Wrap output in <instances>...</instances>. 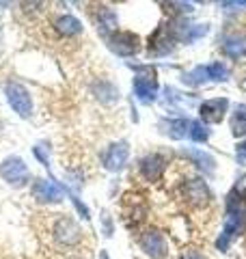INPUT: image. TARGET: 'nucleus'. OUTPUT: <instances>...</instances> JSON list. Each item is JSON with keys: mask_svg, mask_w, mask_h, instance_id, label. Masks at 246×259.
I'll list each match as a JSON object with an SVG mask.
<instances>
[{"mask_svg": "<svg viewBox=\"0 0 246 259\" xmlns=\"http://www.w3.org/2000/svg\"><path fill=\"white\" fill-rule=\"evenodd\" d=\"M145 74L136 76L134 78V91L138 95V100L145 102V104H151L155 102L158 97V80H155V71L149 67H143Z\"/></svg>", "mask_w": 246, "mask_h": 259, "instance_id": "f03ea898", "label": "nucleus"}, {"mask_svg": "<svg viewBox=\"0 0 246 259\" xmlns=\"http://www.w3.org/2000/svg\"><path fill=\"white\" fill-rule=\"evenodd\" d=\"M97 97H100L102 102H114L119 97V91L110 82H100V87H97Z\"/></svg>", "mask_w": 246, "mask_h": 259, "instance_id": "aec40b11", "label": "nucleus"}, {"mask_svg": "<svg viewBox=\"0 0 246 259\" xmlns=\"http://www.w3.org/2000/svg\"><path fill=\"white\" fill-rule=\"evenodd\" d=\"M3 175H5L7 182L20 184L24 177H26V166H24V162L20 158H9L3 164Z\"/></svg>", "mask_w": 246, "mask_h": 259, "instance_id": "f8f14e48", "label": "nucleus"}, {"mask_svg": "<svg viewBox=\"0 0 246 259\" xmlns=\"http://www.w3.org/2000/svg\"><path fill=\"white\" fill-rule=\"evenodd\" d=\"M208 74H210V80H214V82H227L229 80V69L225 63H210L208 65Z\"/></svg>", "mask_w": 246, "mask_h": 259, "instance_id": "a211bd4d", "label": "nucleus"}, {"mask_svg": "<svg viewBox=\"0 0 246 259\" xmlns=\"http://www.w3.org/2000/svg\"><path fill=\"white\" fill-rule=\"evenodd\" d=\"M164 168H167V158L160 156V153H149V156H145L141 160V173L149 182L160 180V175L164 173Z\"/></svg>", "mask_w": 246, "mask_h": 259, "instance_id": "6e6552de", "label": "nucleus"}, {"mask_svg": "<svg viewBox=\"0 0 246 259\" xmlns=\"http://www.w3.org/2000/svg\"><path fill=\"white\" fill-rule=\"evenodd\" d=\"M128 153H130V147L126 141L110 145L108 151L104 153V166L108 168V171H121L123 164L128 162Z\"/></svg>", "mask_w": 246, "mask_h": 259, "instance_id": "0eeeda50", "label": "nucleus"}, {"mask_svg": "<svg viewBox=\"0 0 246 259\" xmlns=\"http://www.w3.org/2000/svg\"><path fill=\"white\" fill-rule=\"evenodd\" d=\"M227 110H229L227 97H212V100H205L199 106V115L203 123H220L225 119Z\"/></svg>", "mask_w": 246, "mask_h": 259, "instance_id": "7ed1b4c3", "label": "nucleus"}, {"mask_svg": "<svg viewBox=\"0 0 246 259\" xmlns=\"http://www.w3.org/2000/svg\"><path fill=\"white\" fill-rule=\"evenodd\" d=\"M237 158L244 162V158H246V141H242L240 145H237Z\"/></svg>", "mask_w": 246, "mask_h": 259, "instance_id": "b1692460", "label": "nucleus"}, {"mask_svg": "<svg viewBox=\"0 0 246 259\" xmlns=\"http://www.w3.org/2000/svg\"><path fill=\"white\" fill-rule=\"evenodd\" d=\"M231 134L235 139H246V104H237L231 115Z\"/></svg>", "mask_w": 246, "mask_h": 259, "instance_id": "4468645a", "label": "nucleus"}, {"mask_svg": "<svg viewBox=\"0 0 246 259\" xmlns=\"http://www.w3.org/2000/svg\"><path fill=\"white\" fill-rule=\"evenodd\" d=\"M210 80V74H208V65H199V67H194L192 71H188L184 76V82L192 84V87H199L203 82H208Z\"/></svg>", "mask_w": 246, "mask_h": 259, "instance_id": "f3484780", "label": "nucleus"}, {"mask_svg": "<svg viewBox=\"0 0 246 259\" xmlns=\"http://www.w3.org/2000/svg\"><path fill=\"white\" fill-rule=\"evenodd\" d=\"M100 259H108V255H106V253H102V257Z\"/></svg>", "mask_w": 246, "mask_h": 259, "instance_id": "393cba45", "label": "nucleus"}, {"mask_svg": "<svg viewBox=\"0 0 246 259\" xmlns=\"http://www.w3.org/2000/svg\"><path fill=\"white\" fill-rule=\"evenodd\" d=\"M80 22L76 18H71V15H63V18L56 20V30L63 32V35H78L80 32Z\"/></svg>", "mask_w": 246, "mask_h": 259, "instance_id": "dca6fc26", "label": "nucleus"}, {"mask_svg": "<svg viewBox=\"0 0 246 259\" xmlns=\"http://www.w3.org/2000/svg\"><path fill=\"white\" fill-rule=\"evenodd\" d=\"M223 50L229 59H242V56H246V35L244 32H231V35H227L223 41Z\"/></svg>", "mask_w": 246, "mask_h": 259, "instance_id": "9d476101", "label": "nucleus"}, {"mask_svg": "<svg viewBox=\"0 0 246 259\" xmlns=\"http://www.w3.org/2000/svg\"><path fill=\"white\" fill-rule=\"evenodd\" d=\"M162 127H167L164 132H167L171 139H175V141L184 139V136L190 132V123H188L186 119H171V121H167V123H162Z\"/></svg>", "mask_w": 246, "mask_h": 259, "instance_id": "2eb2a0df", "label": "nucleus"}, {"mask_svg": "<svg viewBox=\"0 0 246 259\" xmlns=\"http://www.w3.org/2000/svg\"><path fill=\"white\" fill-rule=\"evenodd\" d=\"M179 259H205L201 253H196V250H186V253L179 257Z\"/></svg>", "mask_w": 246, "mask_h": 259, "instance_id": "5701e85b", "label": "nucleus"}, {"mask_svg": "<svg viewBox=\"0 0 246 259\" xmlns=\"http://www.w3.org/2000/svg\"><path fill=\"white\" fill-rule=\"evenodd\" d=\"M220 7L227 11H231V9H240V7H246V3H220Z\"/></svg>", "mask_w": 246, "mask_h": 259, "instance_id": "4be33fe9", "label": "nucleus"}, {"mask_svg": "<svg viewBox=\"0 0 246 259\" xmlns=\"http://www.w3.org/2000/svg\"><path fill=\"white\" fill-rule=\"evenodd\" d=\"M190 139L194 141V143H205L210 139V130H208V125L203 123V121H192L190 123Z\"/></svg>", "mask_w": 246, "mask_h": 259, "instance_id": "6ab92c4d", "label": "nucleus"}, {"mask_svg": "<svg viewBox=\"0 0 246 259\" xmlns=\"http://www.w3.org/2000/svg\"><path fill=\"white\" fill-rule=\"evenodd\" d=\"M182 153L186 158H190L199 168H203L205 173H214L216 160H214V156H210L208 151H203V149H184Z\"/></svg>", "mask_w": 246, "mask_h": 259, "instance_id": "ddd939ff", "label": "nucleus"}, {"mask_svg": "<svg viewBox=\"0 0 246 259\" xmlns=\"http://www.w3.org/2000/svg\"><path fill=\"white\" fill-rule=\"evenodd\" d=\"M108 46L112 52H117L121 56H132L141 50V39H138V35H134V32L123 30V32H114L108 39Z\"/></svg>", "mask_w": 246, "mask_h": 259, "instance_id": "20e7f679", "label": "nucleus"}, {"mask_svg": "<svg viewBox=\"0 0 246 259\" xmlns=\"http://www.w3.org/2000/svg\"><path fill=\"white\" fill-rule=\"evenodd\" d=\"M246 229V201L240 197L237 192H231L227 197V214H225V223H223V231L216 240L218 250H225L231 244V240Z\"/></svg>", "mask_w": 246, "mask_h": 259, "instance_id": "f257e3e1", "label": "nucleus"}, {"mask_svg": "<svg viewBox=\"0 0 246 259\" xmlns=\"http://www.w3.org/2000/svg\"><path fill=\"white\" fill-rule=\"evenodd\" d=\"M186 197L194 205H205L210 201L212 192L208 188V184H205V180H190L186 184Z\"/></svg>", "mask_w": 246, "mask_h": 259, "instance_id": "1a4fd4ad", "label": "nucleus"}, {"mask_svg": "<svg viewBox=\"0 0 246 259\" xmlns=\"http://www.w3.org/2000/svg\"><path fill=\"white\" fill-rule=\"evenodd\" d=\"M141 246H143L145 253L149 255V257H153V259H162L164 255L169 253L167 240H164L162 233L155 231V229L143 233V236H141Z\"/></svg>", "mask_w": 246, "mask_h": 259, "instance_id": "423d86ee", "label": "nucleus"}, {"mask_svg": "<svg viewBox=\"0 0 246 259\" xmlns=\"http://www.w3.org/2000/svg\"><path fill=\"white\" fill-rule=\"evenodd\" d=\"M171 7H177L179 13H192L194 11V7L190 3H171Z\"/></svg>", "mask_w": 246, "mask_h": 259, "instance_id": "412c9836", "label": "nucleus"}, {"mask_svg": "<svg viewBox=\"0 0 246 259\" xmlns=\"http://www.w3.org/2000/svg\"><path fill=\"white\" fill-rule=\"evenodd\" d=\"M7 95H9L11 106L18 110L20 115H24V117H28V115H30V97H28V93L24 91L22 87L11 84L9 89H7Z\"/></svg>", "mask_w": 246, "mask_h": 259, "instance_id": "9b49d317", "label": "nucleus"}, {"mask_svg": "<svg viewBox=\"0 0 246 259\" xmlns=\"http://www.w3.org/2000/svg\"><path fill=\"white\" fill-rule=\"evenodd\" d=\"M80 227L71 221V218H67V216H63V218H59L56 221V225H54V238L59 240V244H63V246H73L76 242L80 240Z\"/></svg>", "mask_w": 246, "mask_h": 259, "instance_id": "39448f33", "label": "nucleus"}]
</instances>
